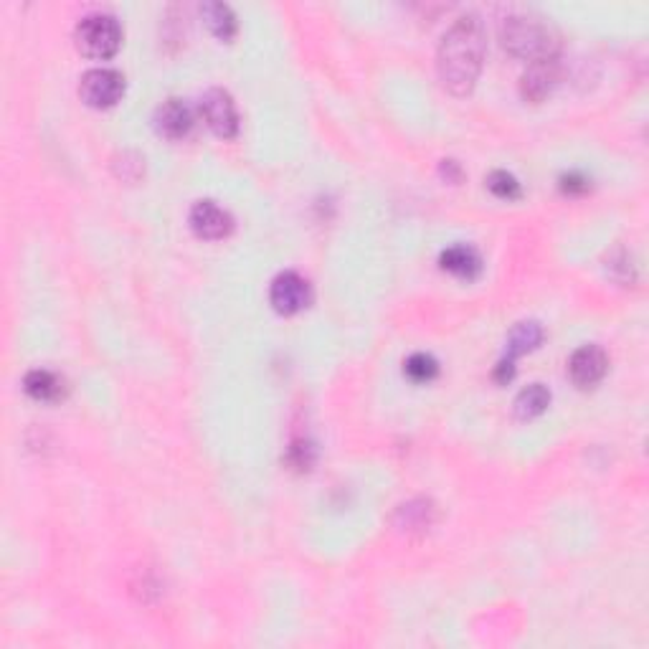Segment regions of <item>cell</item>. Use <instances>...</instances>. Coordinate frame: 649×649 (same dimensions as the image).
<instances>
[{"instance_id":"cell-22","label":"cell","mask_w":649,"mask_h":649,"mask_svg":"<svg viewBox=\"0 0 649 649\" xmlns=\"http://www.w3.org/2000/svg\"><path fill=\"white\" fill-rule=\"evenodd\" d=\"M563 188H566V190H586V178H581V175H569Z\"/></svg>"},{"instance_id":"cell-21","label":"cell","mask_w":649,"mask_h":649,"mask_svg":"<svg viewBox=\"0 0 649 649\" xmlns=\"http://www.w3.org/2000/svg\"><path fill=\"white\" fill-rule=\"evenodd\" d=\"M513 373H515V368H513V358H503L497 363V368H495V378H497L500 384H507V381L513 378Z\"/></svg>"},{"instance_id":"cell-10","label":"cell","mask_w":649,"mask_h":649,"mask_svg":"<svg viewBox=\"0 0 649 649\" xmlns=\"http://www.w3.org/2000/svg\"><path fill=\"white\" fill-rule=\"evenodd\" d=\"M155 130L168 140H181L193 130V112L183 99H168L155 112Z\"/></svg>"},{"instance_id":"cell-16","label":"cell","mask_w":649,"mask_h":649,"mask_svg":"<svg viewBox=\"0 0 649 649\" xmlns=\"http://www.w3.org/2000/svg\"><path fill=\"white\" fill-rule=\"evenodd\" d=\"M434 520V507L426 500H413L409 505H401L398 510V525L403 530H424Z\"/></svg>"},{"instance_id":"cell-6","label":"cell","mask_w":649,"mask_h":649,"mask_svg":"<svg viewBox=\"0 0 649 649\" xmlns=\"http://www.w3.org/2000/svg\"><path fill=\"white\" fill-rule=\"evenodd\" d=\"M269 300H272V305H274L277 312H282V315H294V312H300V310L307 305L310 287H307V282L300 277V274L284 272V274H279V277L272 282Z\"/></svg>"},{"instance_id":"cell-14","label":"cell","mask_w":649,"mask_h":649,"mask_svg":"<svg viewBox=\"0 0 649 649\" xmlns=\"http://www.w3.org/2000/svg\"><path fill=\"white\" fill-rule=\"evenodd\" d=\"M200 14H203L206 26L211 28L218 39H234V33H236V15L226 3H206L200 8Z\"/></svg>"},{"instance_id":"cell-3","label":"cell","mask_w":649,"mask_h":649,"mask_svg":"<svg viewBox=\"0 0 649 649\" xmlns=\"http://www.w3.org/2000/svg\"><path fill=\"white\" fill-rule=\"evenodd\" d=\"M77 46L89 59H109L115 56L122 43V28L117 18L109 14L84 15L77 26Z\"/></svg>"},{"instance_id":"cell-18","label":"cell","mask_w":649,"mask_h":649,"mask_svg":"<svg viewBox=\"0 0 649 649\" xmlns=\"http://www.w3.org/2000/svg\"><path fill=\"white\" fill-rule=\"evenodd\" d=\"M487 188H490L497 199L510 200V199H517V196H520V183H517L515 175H510L507 171L490 172V178H487Z\"/></svg>"},{"instance_id":"cell-17","label":"cell","mask_w":649,"mask_h":649,"mask_svg":"<svg viewBox=\"0 0 649 649\" xmlns=\"http://www.w3.org/2000/svg\"><path fill=\"white\" fill-rule=\"evenodd\" d=\"M403 371H406V375H409L411 381H416V384H426V381H431V378L437 375L439 366H437V360L431 358V356H426V353H413V356L406 360Z\"/></svg>"},{"instance_id":"cell-12","label":"cell","mask_w":649,"mask_h":649,"mask_svg":"<svg viewBox=\"0 0 649 649\" xmlns=\"http://www.w3.org/2000/svg\"><path fill=\"white\" fill-rule=\"evenodd\" d=\"M541 340H543V328H541L535 320L517 322L515 328L510 330V338H507V358L515 360L517 356L533 350Z\"/></svg>"},{"instance_id":"cell-20","label":"cell","mask_w":649,"mask_h":649,"mask_svg":"<svg viewBox=\"0 0 649 649\" xmlns=\"http://www.w3.org/2000/svg\"><path fill=\"white\" fill-rule=\"evenodd\" d=\"M115 171L125 181H137L140 172H143V160L137 158L134 153H122L120 160L115 162Z\"/></svg>"},{"instance_id":"cell-7","label":"cell","mask_w":649,"mask_h":649,"mask_svg":"<svg viewBox=\"0 0 649 649\" xmlns=\"http://www.w3.org/2000/svg\"><path fill=\"white\" fill-rule=\"evenodd\" d=\"M609 368V358L598 345H583L573 356H570L569 373L573 384L589 388V385L598 384L604 378V373Z\"/></svg>"},{"instance_id":"cell-19","label":"cell","mask_w":649,"mask_h":649,"mask_svg":"<svg viewBox=\"0 0 649 649\" xmlns=\"http://www.w3.org/2000/svg\"><path fill=\"white\" fill-rule=\"evenodd\" d=\"M287 462L294 469H310L315 462V447L310 441H294L287 451Z\"/></svg>"},{"instance_id":"cell-4","label":"cell","mask_w":649,"mask_h":649,"mask_svg":"<svg viewBox=\"0 0 649 649\" xmlns=\"http://www.w3.org/2000/svg\"><path fill=\"white\" fill-rule=\"evenodd\" d=\"M122 92H125V79H122L120 71H115V69H89L81 77L79 94L89 107L117 105Z\"/></svg>"},{"instance_id":"cell-15","label":"cell","mask_w":649,"mask_h":649,"mask_svg":"<svg viewBox=\"0 0 649 649\" xmlns=\"http://www.w3.org/2000/svg\"><path fill=\"white\" fill-rule=\"evenodd\" d=\"M548 403H551L548 388L543 384H533L517 394L515 416L517 419H535L538 413H543Z\"/></svg>"},{"instance_id":"cell-1","label":"cell","mask_w":649,"mask_h":649,"mask_svg":"<svg viewBox=\"0 0 649 649\" xmlns=\"http://www.w3.org/2000/svg\"><path fill=\"white\" fill-rule=\"evenodd\" d=\"M485 26L477 14L459 15L447 33L441 36L437 49V71L441 84L451 94L462 97L472 92L482 61H485Z\"/></svg>"},{"instance_id":"cell-9","label":"cell","mask_w":649,"mask_h":649,"mask_svg":"<svg viewBox=\"0 0 649 649\" xmlns=\"http://www.w3.org/2000/svg\"><path fill=\"white\" fill-rule=\"evenodd\" d=\"M558 81V56H548L541 61H533L528 71L520 79V92L528 102H541L553 92Z\"/></svg>"},{"instance_id":"cell-5","label":"cell","mask_w":649,"mask_h":649,"mask_svg":"<svg viewBox=\"0 0 649 649\" xmlns=\"http://www.w3.org/2000/svg\"><path fill=\"white\" fill-rule=\"evenodd\" d=\"M200 112L209 122L213 133L224 140H231L234 134L239 133V115H236V105L231 99V94L226 89H209L200 99Z\"/></svg>"},{"instance_id":"cell-13","label":"cell","mask_w":649,"mask_h":649,"mask_svg":"<svg viewBox=\"0 0 649 649\" xmlns=\"http://www.w3.org/2000/svg\"><path fill=\"white\" fill-rule=\"evenodd\" d=\"M26 394L36 401H56L61 396L64 391V384L59 381V375L51 371H43V368H36L26 375Z\"/></svg>"},{"instance_id":"cell-11","label":"cell","mask_w":649,"mask_h":649,"mask_svg":"<svg viewBox=\"0 0 649 649\" xmlns=\"http://www.w3.org/2000/svg\"><path fill=\"white\" fill-rule=\"evenodd\" d=\"M441 266L451 272V274H457V277H467L472 279L477 274L479 269H482V259H479V254L472 249V246H467V244H457V246H450L447 252H441Z\"/></svg>"},{"instance_id":"cell-2","label":"cell","mask_w":649,"mask_h":649,"mask_svg":"<svg viewBox=\"0 0 649 649\" xmlns=\"http://www.w3.org/2000/svg\"><path fill=\"white\" fill-rule=\"evenodd\" d=\"M503 46L507 51L525 59V61H541L548 56H558V39L553 28L543 23V18L528 14H517L505 18L503 23Z\"/></svg>"},{"instance_id":"cell-8","label":"cell","mask_w":649,"mask_h":649,"mask_svg":"<svg viewBox=\"0 0 649 649\" xmlns=\"http://www.w3.org/2000/svg\"><path fill=\"white\" fill-rule=\"evenodd\" d=\"M190 226L200 239H224L234 228L228 211L216 206L213 200H199L190 211Z\"/></svg>"}]
</instances>
